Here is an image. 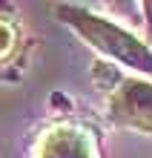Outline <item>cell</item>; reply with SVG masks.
<instances>
[{
    "label": "cell",
    "instance_id": "obj_1",
    "mask_svg": "<svg viewBox=\"0 0 152 158\" xmlns=\"http://www.w3.org/2000/svg\"><path fill=\"white\" fill-rule=\"evenodd\" d=\"M58 17H63L69 26H75L80 32V38L92 43L101 55H109L112 60H121L138 72H152V52L138 38L123 32L121 26L103 20V17H95L83 9H75V6H60Z\"/></svg>",
    "mask_w": 152,
    "mask_h": 158
},
{
    "label": "cell",
    "instance_id": "obj_2",
    "mask_svg": "<svg viewBox=\"0 0 152 158\" xmlns=\"http://www.w3.org/2000/svg\"><path fill=\"white\" fill-rule=\"evenodd\" d=\"M35 158H98L92 132L78 124H55L40 135Z\"/></svg>",
    "mask_w": 152,
    "mask_h": 158
},
{
    "label": "cell",
    "instance_id": "obj_3",
    "mask_svg": "<svg viewBox=\"0 0 152 158\" xmlns=\"http://www.w3.org/2000/svg\"><path fill=\"white\" fill-rule=\"evenodd\" d=\"M115 118L121 124L152 132V83L146 81H126L112 101Z\"/></svg>",
    "mask_w": 152,
    "mask_h": 158
},
{
    "label": "cell",
    "instance_id": "obj_4",
    "mask_svg": "<svg viewBox=\"0 0 152 158\" xmlns=\"http://www.w3.org/2000/svg\"><path fill=\"white\" fill-rule=\"evenodd\" d=\"M14 49V26L0 17V58H6Z\"/></svg>",
    "mask_w": 152,
    "mask_h": 158
}]
</instances>
